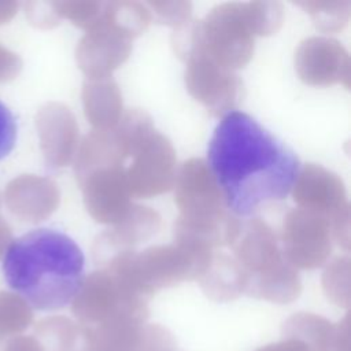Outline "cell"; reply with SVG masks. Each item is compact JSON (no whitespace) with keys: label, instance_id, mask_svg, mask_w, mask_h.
Here are the masks:
<instances>
[{"label":"cell","instance_id":"cb8c5ba5","mask_svg":"<svg viewBox=\"0 0 351 351\" xmlns=\"http://www.w3.org/2000/svg\"><path fill=\"white\" fill-rule=\"evenodd\" d=\"M245 15L254 36L274 34L282 25L284 7L278 1H247Z\"/></svg>","mask_w":351,"mask_h":351},{"label":"cell","instance_id":"83f0119b","mask_svg":"<svg viewBox=\"0 0 351 351\" xmlns=\"http://www.w3.org/2000/svg\"><path fill=\"white\" fill-rule=\"evenodd\" d=\"M103 4V1H71L66 3L63 10L77 25L89 30L99 23Z\"/></svg>","mask_w":351,"mask_h":351},{"label":"cell","instance_id":"7402d4cb","mask_svg":"<svg viewBox=\"0 0 351 351\" xmlns=\"http://www.w3.org/2000/svg\"><path fill=\"white\" fill-rule=\"evenodd\" d=\"M322 32H339L348 23L351 3L347 0H304L298 1Z\"/></svg>","mask_w":351,"mask_h":351},{"label":"cell","instance_id":"f1b7e54d","mask_svg":"<svg viewBox=\"0 0 351 351\" xmlns=\"http://www.w3.org/2000/svg\"><path fill=\"white\" fill-rule=\"evenodd\" d=\"M18 138V123L12 111L0 100V160L14 149Z\"/></svg>","mask_w":351,"mask_h":351},{"label":"cell","instance_id":"d4e9b609","mask_svg":"<svg viewBox=\"0 0 351 351\" xmlns=\"http://www.w3.org/2000/svg\"><path fill=\"white\" fill-rule=\"evenodd\" d=\"M30 319V306L19 296L14 299L11 307H0V348H4L16 335L23 332Z\"/></svg>","mask_w":351,"mask_h":351},{"label":"cell","instance_id":"52a82bcc","mask_svg":"<svg viewBox=\"0 0 351 351\" xmlns=\"http://www.w3.org/2000/svg\"><path fill=\"white\" fill-rule=\"evenodd\" d=\"M197 29L199 22L193 21L188 40L178 51V56L186 60V89L213 115H226L240 100L241 82L234 71L219 66L204 52Z\"/></svg>","mask_w":351,"mask_h":351},{"label":"cell","instance_id":"6da1fadb","mask_svg":"<svg viewBox=\"0 0 351 351\" xmlns=\"http://www.w3.org/2000/svg\"><path fill=\"white\" fill-rule=\"evenodd\" d=\"M208 163L226 207L243 217L284 199L299 171L298 156L240 111L226 114L215 128Z\"/></svg>","mask_w":351,"mask_h":351},{"label":"cell","instance_id":"5b68a950","mask_svg":"<svg viewBox=\"0 0 351 351\" xmlns=\"http://www.w3.org/2000/svg\"><path fill=\"white\" fill-rule=\"evenodd\" d=\"M213 252L197 251L174 243L154 245L140 254L125 252L104 266L117 270L134 289L149 299L159 289L182 281L199 280Z\"/></svg>","mask_w":351,"mask_h":351},{"label":"cell","instance_id":"9a60e30c","mask_svg":"<svg viewBox=\"0 0 351 351\" xmlns=\"http://www.w3.org/2000/svg\"><path fill=\"white\" fill-rule=\"evenodd\" d=\"M132 52V40L97 23L81 40L77 56L80 67L92 78L111 77Z\"/></svg>","mask_w":351,"mask_h":351},{"label":"cell","instance_id":"7a4b0ae2","mask_svg":"<svg viewBox=\"0 0 351 351\" xmlns=\"http://www.w3.org/2000/svg\"><path fill=\"white\" fill-rule=\"evenodd\" d=\"M85 258L67 234L32 229L7 245L1 273L7 285L30 307L59 310L73 302L84 281Z\"/></svg>","mask_w":351,"mask_h":351},{"label":"cell","instance_id":"5bb4252c","mask_svg":"<svg viewBox=\"0 0 351 351\" xmlns=\"http://www.w3.org/2000/svg\"><path fill=\"white\" fill-rule=\"evenodd\" d=\"M160 215L151 207L134 206L114 225V229L103 233L95 243L93 255L103 266L117 255L132 252L133 248L151 239L160 229Z\"/></svg>","mask_w":351,"mask_h":351},{"label":"cell","instance_id":"ffe728a7","mask_svg":"<svg viewBox=\"0 0 351 351\" xmlns=\"http://www.w3.org/2000/svg\"><path fill=\"white\" fill-rule=\"evenodd\" d=\"M335 324L311 313H296L282 325V339L300 341L308 351H325Z\"/></svg>","mask_w":351,"mask_h":351},{"label":"cell","instance_id":"4316f807","mask_svg":"<svg viewBox=\"0 0 351 351\" xmlns=\"http://www.w3.org/2000/svg\"><path fill=\"white\" fill-rule=\"evenodd\" d=\"M140 351H180L176 337L159 324H145Z\"/></svg>","mask_w":351,"mask_h":351},{"label":"cell","instance_id":"484cf974","mask_svg":"<svg viewBox=\"0 0 351 351\" xmlns=\"http://www.w3.org/2000/svg\"><path fill=\"white\" fill-rule=\"evenodd\" d=\"M147 7L154 10L160 23L178 29L191 21L192 4L189 1H148Z\"/></svg>","mask_w":351,"mask_h":351},{"label":"cell","instance_id":"ba28073f","mask_svg":"<svg viewBox=\"0 0 351 351\" xmlns=\"http://www.w3.org/2000/svg\"><path fill=\"white\" fill-rule=\"evenodd\" d=\"M197 34L204 52L228 70H239L252 58L255 36L243 1L215 5L199 21Z\"/></svg>","mask_w":351,"mask_h":351},{"label":"cell","instance_id":"4dcf8cb0","mask_svg":"<svg viewBox=\"0 0 351 351\" xmlns=\"http://www.w3.org/2000/svg\"><path fill=\"white\" fill-rule=\"evenodd\" d=\"M3 351H44L36 337L22 336L12 339Z\"/></svg>","mask_w":351,"mask_h":351},{"label":"cell","instance_id":"3957f363","mask_svg":"<svg viewBox=\"0 0 351 351\" xmlns=\"http://www.w3.org/2000/svg\"><path fill=\"white\" fill-rule=\"evenodd\" d=\"M173 186L180 210L174 225V243L207 252L233 243L240 222L226 211L208 163L199 158L184 162Z\"/></svg>","mask_w":351,"mask_h":351},{"label":"cell","instance_id":"d6986e66","mask_svg":"<svg viewBox=\"0 0 351 351\" xmlns=\"http://www.w3.org/2000/svg\"><path fill=\"white\" fill-rule=\"evenodd\" d=\"M151 21L152 15L147 4L121 0L104 3L99 22L123 37L133 40L149 26Z\"/></svg>","mask_w":351,"mask_h":351},{"label":"cell","instance_id":"2e32d148","mask_svg":"<svg viewBox=\"0 0 351 351\" xmlns=\"http://www.w3.org/2000/svg\"><path fill=\"white\" fill-rule=\"evenodd\" d=\"M85 114L96 130L117 126L122 117V95L111 77L92 78L82 92Z\"/></svg>","mask_w":351,"mask_h":351},{"label":"cell","instance_id":"ac0fdd59","mask_svg":"<svg viewBox=\"0 0 351 351\" xmlns=\"http://www.w3.org/2000/svg\"><path fill=\"white\" fill-rule=\"evenodd\" d=\"M126 156L117 140L114 128L108 130L95 129L89 136L85 137L81 148L78 160L80 180L96 169L123 165Z\"/></svg>","mask_w":351,"mask_h":351},{"label":"cell","instance_id":"4fadbf2b","mask_svg":"<svg viewBox=\"0 0 351 351\" xmlns=\"http://www.w3.org/2000/svg\"><path fill=\"white\" fill-rule=\"evenodd\" d=\"M81 184L86 210L99 223L115 225L132 207L123 165L96 169L82 177Z\"/></svg>","mask_w":351,"mask_h":351},{"label":"cell","instance_id":"f546056e","mask_svg":"<svg viewBox=\"0 0 351 351\" xmlns=\"http://www.w3.org/2000/svg\"><path fill=\"white\" fill-rule=\"evenodd\" d=\"M350 324H351L350 314L347 313L340 322L335 324L330 340H329L325 351H350V346H351Z\"/></svg>","mask_w":351,"mask_h":351},{"label":"cell","instance_id":"9c48e42d","mask_svg":"<svg viewBox=\"0 0 351 351\" xmlns=\"http://www.w3.org/2000/svg\"><path fill=\"white\" fill-rule=\"evenodd\" d=\"M293 200L310 211L326 217L333 239L344 248L350 247V203L341 178L321 165L308 163L298 174L292 186Z\"/></svg>","mask_w":351,"mask_h":351},{"label":"cell","instance_id":"e0dca14e","mask_svg":"<svg viewBox=\"0 0 351 351\" xmlns=\"http://www.w3.org/2000/svg\"><path fill=\"white\" fill-rule=\"evenodd\" d=\"M197 281L206 296L215 302H229L244 293V273L236 259L225 254L213 255Z\"/></svg>","mask_w":351,"mask_h":351},{"label":"cell","instance_id":"7c38bea8","mask_svg":"<svg viewBox=\"0 0 351 351\" xmlns=\"http://www.w3.org/2000/svg\"><path fill=\"white\" fill-rule=\"evenodd\" d=\"M295 69L299 78L311 86L341 84L350 88V56L333 38L308 37L295 52Z\"/></svg>","mask_w":351,"mask_h":351},{"label":"cell","instance_id":"30bf717a","mask_svg":"<svg viewBox=\"0 0 351 351\" xmlns=\"http://www.w3.org/2000/svg\"><path fill=\"white\" fill-rule=\"evenodd\" d=\"M332 239V226L326 217L299 207L284 218L281 252L295 269H317L330 256Z\"/></svg>","mask_w":351,"mask_h":351},{"label":"cell","instance_id":"44dd1931","mask_svg":"<svg viewBox=\"0 0 351 351\" xmlns=\"http://www.w3.org/2000/svg\"><path fill=\"white\" fill-rule=\"evenodd\" d=\"M36 335L44 351H77L81 325L66 317H49L36 326Z\"/></svg>","mask_w":351,"mask_h":351},{"label":"cell","instance_id":"277c9868","mask_svg":"<svg viewBox=\"0 0 351 351\" xmlns=\"http://www.w3.org/2000/svg\"><path fill=\"white\" fill-rule=\"evenodd\" d=\"M230 247L245 277L244 293L280 304L299 298L298 270L285 261L274 232L263 221L254 218L240 223Z\"/></svg>","mask_w":351,"mask_h":351},{"label":"cell","instance_id":"603a6c76","mask_svg":"<svg viewBox=\"0 0 351 351\" xmlns=\"http://www.w3.org/2000/svg\"><path fill=\"white\" fill-rule=\"evenodd\" d=\"M322 288L328 299L339 307H350V259H333L322 274Z\"/></svg>","mask_w":351,"mask_h":351},{"label":"cell","instance_id":"8992f818","mask_svg":"<svg viewBox=\"0 0 351 351\" xmlns=\"http://www.w3.org/2000/svg\"><path fill=\"white\" fill-rule=\"evenodd\" d=\"M71 308L80 324L85 326L121 319L147 322L148 298L114 269L101 267L84 278Z\"/></svg>","mask_w":351,"mask_h":351},{"label":"cell","instance_id":"8fae6325","mask_svg":"<svg viewBox=\"0 0 351 351\" xmlns=\"http://www.w3.org/2000/svg\"><path fill=\"white\" fill-rule=\"evenodd\" d=\"M126 182L132 196L154 197L170 191L176 181L177 159L173 144L155 132L132 156Z\"/></svg>","mask_w":351,"mask_h":351},{"label":"cell","instance_id":"1f68e13d","mask_svg":"<svg viewBox=\"0 0 351 351\" xmlns=\"http://www.w3.org/2000/svg\"><path fill=\"white\" fill-rule=\"evenodd\" d=\"M256 351H308V350L300 341H296L292 339H282L278 343L267 344L265 347L258 348Z\"/></svg>","mask_w":351,"mask_h":351}]
</instances>
